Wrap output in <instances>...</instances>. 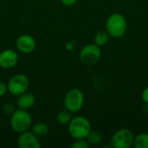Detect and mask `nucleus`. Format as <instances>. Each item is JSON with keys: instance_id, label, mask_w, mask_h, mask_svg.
<instances>
[{"instance_id": "412c9836", "label": "nucleus", "mask_w": 148, "mask_h": 148, "mask_svg": "<svg viewBox=\"0 0 148 148\" xmlns=\"http://www.w3.org/2000/svg\"><path fill=\"white\" fill-rule=\"evenodd\" d=\"M61 3L65 6H72L77 3L78 0H60Z\"/></svg>"}, {"instance_id": "f3484780", "label": "nucleus", "mask_w": 148, "mask_h": 148, "mask_svg": "<svg viewBox=\"0 0 148 148\" xmlns=\"http://www.w3.org/2000/svg\"><path fill=\"white\" fill-rule=\"evenodd\" d=\"M72 148H88L89 147V144L87 141L86 139H79V140H75L74 141V143L71 145Z\"/></svg>"}, {"instance_id": "6e6552de", "label": "nucleus", "mask_w": 148, "mask_h": 148, "mask_svg": "<svg viewBox=\"0 0 148 148\" xmlns=\"http://www.w3.org/2000/svg\"><path fill=\"white\" fill-rule=\"evenodd\" d=\"M16 46L19 52L23 54H30L35 51L36 47V42L32 36L23 34L16 38Z\"/></svg>"}, {"instance_id": "9b49d317", "label": "nucleus", "mask_w": 148, "mask_h": 148, "mask_svg": "<svg viewBox=\"0 0 148 148\" xmlns=\"http://www.w3.org/2000/svg\"><path fill=\"white\" fill-rule=\"evenodd\" d=\"M36 103V97L32 93L24 92L22 95L17 96L16 99V106L20 109L29 110Z\"/></svg>"}, {"instance_id": "6ab92c4d", "label": "nucleus", "mask_w": 148, "mask_h": 148, "mask_svg": "<svg viewBox=\"0 0 148 148\" xmlns=\"http://www.w3.org/2000/svg\"><path fill=\"white\" fill-rule=\"evenodd\" d=\"M8 92V87L7 84L2 81H0V97H3L6 95Z\"/></svg>"}, {"instance_id": "7ed1b4c3", "label": "nucleus", "mask_w": 148, "mask_h": 148, "mask_svg": "<svg viewBox=\"0 0 148 148\" xmlns=\"http://www.w3.org/2000/svg\"><path fill=\"white\" fill-rule=\"evenodd\" d=\"M10 125L14 132L21 134L23 132L28 131L31 127L32 117L28 110L18 108L10 114Z\"/></svg>"}, {"instance_id": "4468645a", "label": "nucleus", "mask_w": 148, "mask_h": 148, "mask_svg": "<svg viewBox=\"0 0 148 148\" xmlns=\"http://www.w3.org/2000/svg\"><path fill=\"white\" fill-rule=\"evenodd\" d=\"M133 147L135 148H148V133L139 134L134 136Z\"/></svg>"}, {"instance_id": "aec40b11", "label": "nucleus", "mask_w": 148, "mask_h": 148, "mask_svg": "<svg viewBox=\"0 0 148 148\" xmlns=\"http://www.w3.org/2000/svg\"><path fill=\"white\" fill-rule=\"evenodd\" d=\"M141 98H142V101L148 105V87L145 88L142 92H141Z\"/></svg>"}, {"instance_id": "dca6fc26", "label": "nucleus", "mask_w": 148, "mask_h": 148, "mask_svg": "<svg viewBox=\"0 0 148 148\" xmlns=\"http://www.w3.org/2000/svg\"><path fill=\"white\" fill-rule=\"evenodd\" d=\"M71 114L72 113H70L69 111H68L66 109L60 111L56 115V120H57L58 123L61 125H68L73 118Z\"/></svg>"}, {"instance_id": "f8f14e48", "label": "nucleus", "mask_w": 148, "mask_h": 148, "mask_svg": "<svg viewBox=\"0 0 148 148\" xmlns=\"http://www.w3.org/2000/svg\"><path fill=\"white\" fill-rule=\"evenodd\" d=\"M31 132L36 135L38 138L45 137L49 134V126L44 122H37L35 125L31 126Z\"/></svg>"}, {"instance_id": "423d86ee", "label": "nucleus", "mask_w": 148, "mask_h": 148, "mask_svg": "<svg viewBox=\"0 0 148 148\" xmlns=\"http://www.w3.org/2000/svg\"><path fill=\"white\" fill-rule=\"evenodd\" d=\"M101 57V47L95 43H88L85 45L80 51L79 58L81 62L87 66L96 64Z\"/></svg>"}, {"instance_id": "20e7f679", "label": "nucleus", "mask_w": 148, "mask_h": 148, "mask_svg": "<svg viewBox=\"0 0 148 148\" xmlns=\"http://www.w3.org/2000/svg\"><path fill=\"white\" fill-rule=\"evenodd\" d=\"M84 94L79 88H72L65 95L63 104L66 110L70 113H77L84 105Z\"/></svg>"}, {"instance_id": "2eb2a0df", "label": "nucleus", "mask_w": 148, "mask_h": 148, "mask_svg": "<svg viewBox=\"0 0 148 148\" xmlns=\"http://www.w3.org/2000/svg\"><path fill=\"white\" fill-rule=\"evenodd\" d=\"M86 140H87V141L88 142L89 145L98 146L102 142L103 138H102V135H101V134L100 132L91 130L89 132V134H88Z\"/></svg>"}, {"instance_id": "f03ea898", "label": "nucleus", "mask_w": 148, "mask_h": 148, "mask_svg": "<svg viewBox=\"0 0 148 148\" xmlns=\"http://www.w3.org/2000/svg\"><path fill=\"white\" fill-rule=\"evenodd\" d=\"M68 130L70 136L75 140L86 139L92 130L91 123L84 116H75L68 124Z\"/></svg>"}, {"instance_id": "ddd939ff", "label": "nucleus", "mask_w": 148, "mask_h": 148, "mask_svg": "<svg viewBox=\"0 0 148 148\" xmlns=\"http://www.w3.org/2000/svg\"><path fill=\"white\" fill-rule=\"evenodd\" d=\"M109 38H110V36L109 34L107 32V30H100L98 31L95 35V42L97 46L99 47H103L105 46L106 44H108V42H109Z\"/></svg>"}, {"instance_id": "4be33fe9", "label": "nucleus", "mask_w": 148, "mask_h": 148, "mask_svg": "<svg viewBox=\"0 0 148 148\" xmlns=\"http://www.w3.org/2000/svg\"><path fill=\"white\" fill-rule=\"evenodd\" d=\"M75 42H72V41H69V42H66V44H65V49L68 50V51H72L74 49H75Z\"/></svg>"}, {"instance_id": "0eeeda50", "label": "nucleus", "mask_w": 148, "mask_h": 148, "mask_svg": "<svg viewBox=\"0 0 148 148\" xmlns=\"http://www.w3.org/2000/svg\"><path fill=\"white\" fill-rule=\"evenodd\" d=\"M29 86V80L27 75L23 74H16L13 75L8 82V92L14 95L18 96L26 92Z\"/></svg>"}, {"instance_id": "9d476101", "label": "nucleus", "mask_w": 148, "mask_h": 148, "mask_svg": "<svg viewBox=\"0 0 148 148\" xmlns=\"http://www.w3.org/2000/svg\"><path fill=\"white\" fill-rule=\"evenodd\" d=\"M19 56L16 51L7 49L0 52V68L10 69L14 68L18 62Z\"/></svg>"}, {"instance_id": "1a4fd4ad", "label": "nucleus", "mask_w": 148, "mask_h": 148, "mask_svg": "<svg viewBox=\"0 0 148 148\" xmlns=\"http://www.w3.org/2000/svg\"><path fill=\"white\" fill-rule=\"evenodd\" d=\"M17 146L19 148H40L39 138L31 131H25L19 134L17 138Z\"/></svg>"}, {"instance_id": "a211bd4d", "label": "nucleus", "mask_w": 148, "mask_h": 148, "mask_svg": "<svg viewBox=\"0 0 148 148\" xmlns=\"http://www.w3.org/2000/svg\"><path fill=\"white\" fill-rule=\"evenodd\" d=\"M2 110H3V112L5 114H11L15 111L14 106L11 103H5V104H3V107H2Z\"/></svg>"}, {"instance_id": "39448f33", "label": "nucleus", "mask_w": 148, "mask_h": 148, "mask_svg": "<svg viewBox=\"0 0 148 148\" xmlns=\"http://www.w3.org/2000/svg\"><path fill=\"white\" fill-rule=\"evenodd\" d=\"M134 134L127 128L117 130L111 137L110 147L114 148H130L134 145Z\"/></svg>"}, {"instance_id": "f257e3e1", "label": "nucleus", "mask_w": 148, "mask_h": 148, "mask_svg": "<svg viewBox=\"0 0 148 148\" xmlns=\"http://www.w3.org/2000/svg\"><path fill=\"white\" fill-rule=\"evenodd\" d=\"M105 29L109 34L110 37H122L127 29V22L126 17L118 12L111 14L106 21Z\"/></svg>"}]
</instances>
